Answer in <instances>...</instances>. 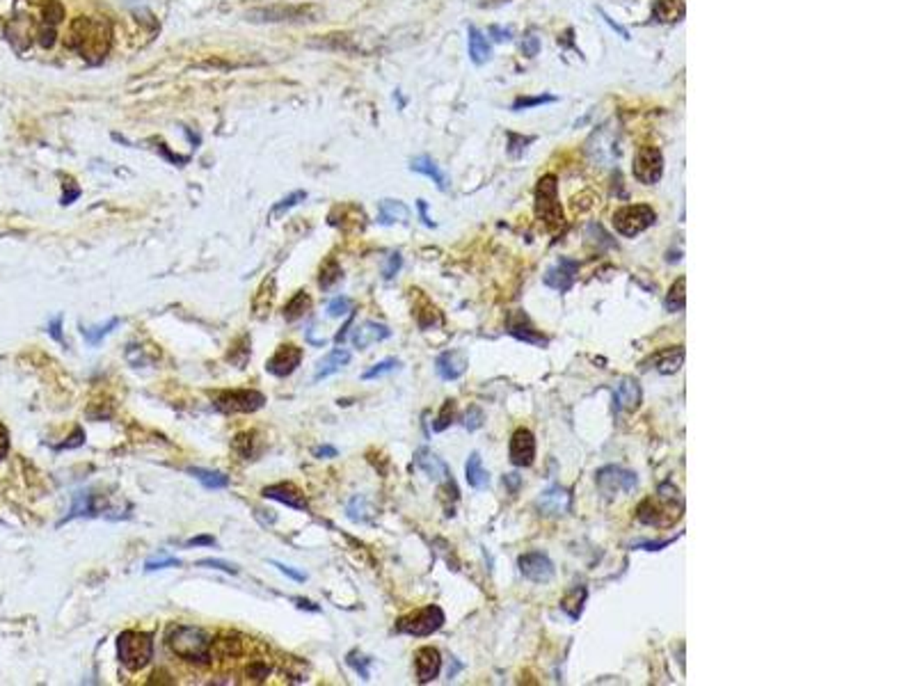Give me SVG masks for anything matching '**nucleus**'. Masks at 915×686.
Returning <instances> with one entry per match:
<instances>
[{
	"mask_svg": "<svg viewBox=\"0 0 915 686\" xmlns=\"http://www.w3.org/2000/svg\"><path fill=\"white\" fill-rule=\"evenodd\" d=\"M211 636L202 627H191V624H176L167 631V648H170L176 657L183 661H191L197 665L211 663Z\"/></svg>",
	"mask_w": 915,
	"mask_h": 686,
	"instance_id": "f257e3e1",
	"label": "nucleus"
},
{
	"mask_svg": "<svg viewBox=\"0 0 915 686\" xmlns=\"http://www.w3.org/2000/svg\"><path fill=\"white\" fill-rule=\"evenodd\" d=\"M117 657L131 673L147 668L154 659V636L135 629L122 631L117 636Z\"/></svg>",
	"mask_w": 915,
	"mask_h": 686,
	"instance_id": "f03ea898",
	"label": "nucleus"
},
{
	"mask_svg": "<svg viewBox=\"0 0 915 686\" xmlns=\"http://www.w3.org/2000/svg\"><path fill=\"white\" fill-rule=\"evenodd\" d=\"M680 510V492L673 485H661L657 499H648L639 505V520L652 526H671L678 522Z\"/></svg>",
	"mask_w": 915,
	"mask_h": 686,
	"instance_id": "7ed1b4c3",
	"label": "nucleus"
},
{
	"mask_svg": "<svg viewBox=\"0 0 915 686\" xmlns=\"http://www.w3.org/2000/svg\"><path fill=\"white\" fill-rule=\"evenodd\" d=\"M535 215L550 231H559L565 224L563 208L559 204V195H556V176L552 174L542 176L535 188Z\"/></svg>",
	"mask_w": 915,
	"mask_h": 686,
	"instance_id": "20e7f679",
	"label": "nucleus"
},
{
	"mask_svg": "<svg viewBox=\"0 0 915 686\" xmlns=\"http://www.w3.org/2000/svg\"><path fill=\"white\" fill-rule=\"evenodd\" d=\"M266 396L256 389H232V391H215L213 407L222 414H247L261 410Z\"/></svg>",
	"mask_w": 915,
	"mask_h": 686,
	"instance_id": "39448f33",
	"label": "nucleus"
},
{
	"mask_svg": "<svg viewBox=\"0 0 915 686\" xmlns=\"http://www.w3.org/2000/svg\"><path fill=\"white\" fill-rule=\"evenodd\" d=\"M444 624V611L440 606H424V609L414 611L410 615H403V618L396 622V629L401 634H410V636H431L437 629H442Z\"/></svg>",
	"mask_w": 915,
	"mask_h": 686,
	"instance_id": "423d86ee",
	"label": "nucleus"
},
{
	"mask_svg": "<svg viewBox=\"0 0 915 686\" xmlns=\"http://www.w3.org/2000/svg\"><path fill=\"white\" fill-rule=\"evenodd\" d=\"M652 222H654V211H652L650 206H645V204H639V206H625V208H620V211L613 215V227H615V231L623 234V236H627V238L639 236V234H641V231H645V229H648Z\"/></svg>",
	"mask_w": 915,
	"mask_h": 686,
	"instance_id": "0eeeda50",
	"label": "nucleus"
},
{
	"mask_svg": "<svg viewBox=\"0 0 915 686\" xmlns=\"http://www.w3.org/2000/svg\"><path fill=\"white\" fill-rule=\"evenodd\" d=\"M636 485H639V479H636V474H634V471H630V469H625V467H618V464L604 467V469L598 474V487H600V492H602L604 496H609V499H613V496H618V494H627V492H632Z\"/></svg>",
	"mask_w": 915,
	"mask_h": 686,
	"instance_id": "6e6552de",
	"label": "nucleus"
},
{
	"mask_svg": "<svg viewBox=\"0 0 915 686\" xmlns=\"http://www.w3.org/2000/svg\"><path fill=\"white\" fill-rule=\"evenodd\" d=\"M312 16V7H295V5H273L258 7L247 12V21L252 23H282V21H307Z\"/></svg>",
	"mask_w": 915,
	"mask_h": 686,
	"instance_id": "1a4fd4ad",
	"label": "nucleus"
},
{
	"mask_svg": "<svg viewBox=\"0 0 915 686\" xmlns=\"http://www.w3.org/2000/svg\"><path fill=\"white\" fill-rule=\"evenodd\" d=\"M664 158L661 152L654 147H643L634 158V176L645 185H654L661 178Z\"/></svg>",
	"mask_w": 915,
	"mask_h": 686,
	"instance_id": "9d476101",
	"label": "nucleus"
},
{
	"mask_svg": "<svg viewBox=\"0 0 915 686\" xmlns=\"http://www.w3.org/2000/svg\"><path fill=\"white\" fill-rule=\"evenodd\" d=\"M302 362V348L293 343H284L275 350V355L266 362V371L275 377H288Z\"/></svg>",
	"mask_w": 915,
	"mask_h": 686,
	"instance_id": "9b49d317",
	"label": "nucleus"
},
{
	"mask_svg": "<svg viewBox=\"0 0 915 686\" xmlns=\"http://www.w3.org/2000/svg\"><path fill=\"white\" fill-rule=\"evenodd\" d=\"M520 572L529 581L545 583L554 579V563L550 561V556H545L540 551H529L520 556Z\"/></svg>",
	"mask_w": 915,
	"mask_h": 686,
	"instance_id": "f8f14e48",
	"label": "nucleus"
},
{
	"mask_svg": "<svg viewBox=\"0 0 915 686\" xmlns=\"http://www.w3.org/2000/svg\"><path fill=\"white\" fill-rule=\"evenodd\" d=\"M261 494L266 496V499L280 501V503L288 505V508H293V510H309V501L305 499V494L297 490L293 483L268 485V487H263V490H261Z\"/></svg>",
	"mask_w": 915,
	"mask_h": 686,
	"instance_id": "ddd939ff",
	"label": "nucleus"
},
{
	"mask_svg": "<svg viewBox=\"0 0 915 686\" xmlns=\"http://www.w3.org/2000/svg\"><path fill=\"white\" fill-rule=\"evenodd\" d=\"M533 455H535L533 433L526 428H517L511 437V462L517 467H531Z\"/></svg>",
	"mask_w": 915,
	"mask_h": 686,
	"instance_id": "4468645a",
	"label": "nucleus"
},
{
	"mask_svg": "<svg viewBox=\"0 0 915 686\" xmlns=\"http://www.w3.org/2000/svg\"><path fill=\"white\" fill-rule=\"evenodd\" d=\"M568 508H570V492L563 490L561 485H552L538 499V510L545 517H563L568 513Z\"/></svg>",
	"mask_w": 915,
	"mask_h": 686,
	"instance_id": "2eb2a0df",
	"label": "nucleus"
},
{
	"mask_svg": "<svg viewBox=\"0 0 915 686\" xmlns=\"http://www.w3.org/2000/svg\"><path fill=\"white\" fill-rule=\"evenodd\" d=\"M576 270H579V263L572 261V258H561L559 263L552 265L545 275V284L554 288V291H568V288L574 284Z\"/></svg>",
	"mask_w": 915,
	"mask_h": 686,
	"instance_id": "dca6fc26",
	"label": "nucleus"
},
{
	"mask_svg": "<svg viewBox=\"0 0 915 686\" xmlns=\"http://www.w3.org/2000/svg\"><path fill=\"white\" fill-rule=\"evenodd\" d=\"M414 462H416V467L428 476L431 481H437V483H453L451 481V474H449V467H446L444 462H442V457L440 455H435L431 449H419L416 451V457H414Z\"/></svg>",
	"mask_w": 915,
	"mask_h": 686,
	"instance_id": "f3484780",
	"label": "nucleus"
},
{
	"mask_svg": "<svg viewBox=\"0 0 915 686\" xmlns=\"http://www.w3.org/2000/svg\"><path fill=\"white\" fill-rule=\"evenodd\" d=\"M390 336H392V330L387 325L375 323V321H364L362 325L355 327L353 345L357 348V350H366V348H369L371 343L385 341V339H390Z\"/></svg>",
	"mask_w": 915,
	"mask_h": 686,
	"instance_id": "a211bd4d",
	"label": "nucleus"
},
{
	"mask_svg": "<svg viewBox=\"0 0 915 686\" xmlns=\"http://www.w3.org/2000/svg\"><path fill=\"white\" fill-rule=\"evenodd\" d=\"M641 399H643L641 387L634 377H623V380H618V384L613 387V401L623 412H634L636 407L641 405Z\"/></svg>",
	"mask_w": 915,
	"mask_h": 686,
	"instance_id": "6ab92c4d",
	"label": "nucleus"
},
{
	"mask_svg": "<svg viewBox=\"0 0 915 686\" xmlns=\"http://www.w3.org/2000/svg\"><path fill=\"white\" fill-rule=\"evenodd\" d=\"M508 332L515 336V339L526 341V343H535V345L547 343V336L538 334V330L531 325V321L526 318L524 311H513L508 316Z\"/></svg>",
	"mask_w": 915,
	"mask_h": 686,
	"instance_id": "aec40b11",
	"label": "nucleus"
},
{
	"mask_svg": "<svg viewBox=\"0 0 915 686\" xmlns=\"http://www.w3.org/2000/svg\"><path fill=\"white\" fill-rule=\"evenodd\" d=\"M96 515H101V505L96 503V496L89 492V490H81V492L74 494L72 510H69V515H64L62 520L57 522V526H64L67 522L78 520V517H96Z\"/></svg>",
	"mask_w": 915,
	"mask_h": 686,
	"instance_id": "412c9836",
	"label": "nucleus"
},
{
	"mask_svg": "<svg viewBox=\"0 0 915 686\" xmlns=\"http://www.w3.org/2000/svg\"><path fill=\"white\" fill-rule=\"evenodd\" d=\"M414 663H416V678H419L421 684L435 680L437 675H440V668H442L440 650H437V648H421L419 652H416V661Z\"/></svg>",
	"mask_w": 915,
	"mask_h": 686,
	"instance_id": "4be33fe9",
	"label": "nucleus"
},
{
	"mask_svg": "<svg viewBox=\"0 0 915 686\" xmlns=\"http://www.w3.org/2000/svg\"><path fill=\"white\" fill-rule=\"evenodd\" d=\"M437 373L444 380H458L467 371V357L460 350H446L437 357Z\"/></svg>",
	"mask_w": 915,
	"mask_h": 686,
	"instance_id": "5701e85b",
	"label": "nucleus"
},
{
	"mask_svg": "<svg viewBox=\"0 0 915 686\" xmlns=\"http://www.w3.org/2000/svg\"><path fill=\"white\" fill-rule=\"evenodd\" d=\"M348 362H351V353H348L346 348H336V350H332L330 355H325L323 360L316 362L314 380L318 382V380H323V377H327V375L339 373Z\"/></svg>",
	"mask_w": 915,
	"mask_h": 686,
	"instance_id": "b1692460",
	"label": "nucleus"
},
{
	"mask_svg": "<svg viewBox=\"0 0 915 686\" xmlns=\"http://www.w3.org/2000/svg\"><path fill=\"white\" fill-rule=\"evenodd\" d=\"M309 311H312V297L305 291H297L291 300L286 302L284 318H286V323H295V321H300V318H305Z\"/></svg>",
	"mask_w": 915,
	"mask_h": 686,
	"instance_id": "393cba45",
	"label": "nucleus"
},
{
	"mask_svg": "<svg viewBox=\"0 0 915 686\" xmlns=\"http://www.w3.org/2000/svg\"><path fill=\"white\" fill-rule=\"evenodd\" d=\"M467 483H470L474 490H485V487L490 485V476H487L479 453H472L470 460H467Z\"/></svg>",
	"mask_w": 915,
	"mask_h": 686,
	"instance_id": "a878e982",
	"label": "nucleus"
},
{
	"mask_svg": "<svg viewBox=\"0 0 915 686\" xmlns=\"http://www.w3.org/2000/svg\"><path fill=\"white\" fill-rule=\"evenodd\" d=\"M380 224H394V222H407L410 220V211L403 202L396 200H385L380 202Z\"/></svg>",
	"mask_w": 915,
	"mask_h": 686,
	"instance_id": "bb28decb",
	"label": "nucleus"
},
{
	"mask_svg": "<svg viewBox=\"0 0 915 686\" xmlns=\"http://www.w3.org/2000/svg\"><path fill=\"white\" fill-rule=\"evenodd\" d=\"M188 474L195 476L206 490H225V487L229 485V476H225L222 471L202 469V467H188Z\"/></svg>",
	"mask_w": 915,
	"mask_h": 686,
	"instance_id": "cd10ccee",
	"label": "nucleus"
},
{
	"mask_svg": "<svg viewBox=\"0 0 915 686\" xmlns=\"http://www.w3.org/2000/svg\"><path fill=\"white\" fill-rule=\"evenodd\" d=\"M410 167H412L414 172L431 176L433 181L437 183V188H440V190H446V176H444V172L440 170V165H437V163L433 161V158H428V156H419V158H414Z\"/></svg>",
	"mask_w": 915,
	"mask_h": 686,
	"instance_id": "c85d7f7f",
	"label": "nucleus"
},
{
	"mask_svg": "<svg viewBox=\"0 0 915 686\" xmlns=\"http://www.w3.org/2000/svg\"><path fill=\"white\" fill-rule=\"evenodd\" d=\"M682 362H684V348H669V350H661L657 355V366L654 369L664 375H671L680 371Z\"/></svg>",
	"mask_w": 915,
	"mask_h": 686,
	"instance_id": "c756f323",
	"label": "nucleus"
},
{
	"mask_svg": "<svg viewBox=\"0 0 915 686\" xmlns=\"http://www.w3.org/2000/svg\"><path fill=\"white\" fill-rule=\"evenodd\" d=\"M586 600H589V588H586V585H576L574 590H570L568 595H565L561 606H563V611L568 613L572 620H579Z\"/></svg>",
	"mask_w": 915,
	"mask_h": 686,
	"instance_id": "7c9ffc66",
	"label": "nucleus"
},
{
	"mask_svg": "<svg viewBox=\"0 0 915 686\" xmlns=\"http://www.w3.org/2000/svg\"><path fill=\"white\" fill-rule=\"evenodd\" d=\"M343 280V270L341 265L334 261V258H327L325 265L321 268V275H318V286L323 291H332V288Z\"/></svg>",
	"mask_w": 915,
	"mask_h": 686,
	"instance_id": "2f4dec72",
	"label": "nucleus"
},
{
	"mask_svg": "<svg viewBox=\"0 0 915 686\" xmlns=\"http://www.w3.org/2000/svg\"><path fill=\"white\" fill-rule=\"evenodd\" d=\"M470 55L476 64H483L490 57V44H487V39L483 37L481 30L476 28H470Z\"/></svg>",
	"mask_w": 915,
	"mask_h": 686,
	"instance_id": "473e14b6",
	"label": "nucleus"
},
{
	"mask_svg": "<svg viewBox=\"0 0 915 686\" xmlns=\"http://www.w3.org/2000/svg\"><path fill=\"white\" fill-rule=\"evenodd\" d=\"M684 14V5L680 0H659L654 5V16H659V21H680Z\"/></svg>",
	"mask_w": 915,
	"mask_h": 686,
	"instance_id": "72a5a7b5",
	"label": "nucleus"
},
{
	"mask_svg": "<svg viewBox=\"0 0 915 686\" xmlns=\"http://www.w3.org/2000/svg\"><path fill=\"white\" fill-rule=\"evenodd\" d=\"M119 323H122V321H119V318H110V321H108L106 325H96V327H83L81 332H83L85 341H87L89 345H98V343H101V341L106 339L108 334H110V332L115 330V327H119Z\"/></svg>",
	"mask_w": 915,
	"mask_h": 686,
	"instance_id": "f704fd0d",
	"label": "nucleus"
},
{
	"mask_svg": "<svg viewBox=\"0 0 915 686\" xmlns=\"http://www.w3.org/2000/svg\"><path fill=\"white\" fill-rule=\"evenodd\" d=\"M346 510H348V517H351L353 522H369L373 517V508L369 505V501H366V496H362V494L353 496Z\"/></svg>",
	"mask_w": 915,
	"mask_h": 686,
	"instance_id": "c9c22d12",
	"label": "nucleus"
},
{
	"mask_svg": "<svg viewBox=\"0 0 915 686\" xmlns=\"http://www.w3.org/2000/svg\"><path fill=\"white\" fill-rule=\"evenodd\" d=\"M684 286H686L684 277H680V280L671 286V293L666 295V309L669 311H682L684 309V300H686Z\"/></svg>",
	"mask_w": 915,
	"mask_h": 686,
	"instance_id": "e433bc0d",
	"label": "nucleus"
},
{
	"mask_svg": "<svg viewBox=\"0 0 915 686\" xmlns=\"http://www.w3.org/2000/svg\"><path fill=\"white\" fill-rule=\"evenodd\" d=\"M254 444H256V433H241L234 440V451L241 457H245V460H250V457L256 455Z\"/></svg>",
	"mask_w": 915,
	"mask_h": 686,
	"instance_id": "4c0bfd02",
	"label": "nucleus"
},
{
	"mask_svg": "<svg viewBox=\"0 0 915 686\" xmlns=\"http://www.w3.org/2000/svg\"><path fill=\"white\" fill-rule=\"evenodd\" d=\"M227 360L229 362L234 360V364L238 366V369H243L245 362L250 360V343H247V336H241V339L234 343V348L227 355Z\"/></svg>",
	"mask_w": 915,
	"mask_h": 686,
	"instance_id": "58836bf2",
	"label": "nucleus"
},
{
	"mask_svg": "<svg viewBox=\"0 0 915 686\" xmlns=\"http://www.w3.org/2000/svg\"><path fill=\"white\" fill-rule=\"evenodd\" d=\"M453 421H455V401H446V403L442 405L440 414H437L435 423H433V430H435V433H442V430L449 428V425H451Z\"/></svg>",
	"mask_w": 915,
	"mask_h": 686,
	"instance_id": "ea45409f",
	"label": "nucleus"
},
{
	"mask_svg": "<svg viewBox=\"0 0 915 686\" xmlns=\"http://www.w3.org/2000/svg\"><path fill=\"white\" fill-rule=\"evenodd\" d=\"M396 369H401V362H399V360H385V362H380V364L371 366L369 371H364V373H362V380H375V377L387 375V373H392V371H396Z\"/></svg>",
	"mask_w": 915,
	"mask_h": 686,
	"instance_id": "a19ab883",
	"label": "nucleus"
},
{
	"mask_svg": "<svg viewBox=\"0 0 915 686\" xmlns=\"http://www.w3.org/2000/svg\"><path fill=\"white\" fill-rule=\"evenodd\" d=\"M305 200H307V193H305V190H295V193H291L288 197H284L282 202H277V204L273 206V213H271V215H273V217H280L282 213H286V211H288V208L297 206V204L305 202Z\"/></svg>",
	"mask_w": 915,
	"mask_h": 686,
	"instance_id": "79ce46f5",
	"label": "nucleus"
},
{
	"mask_svg": "<svg viewBox=\"0 0 915 686\" xmlns=\"http://www.w3.org/2000/svg\"><path fill=\"white\" fill-rule=\"evenodd\" d=\"M178 565H181V561L174 559V556L161 554V556H156V559H149L144 563V572H156V570H165V568H178Z\"/></svg>",
	"mask_w": 915,
	"mask_h": 686,
	"instance_id": "37998d69",
	"label": "nucleus"
},
{
	"mask_svg": "<svg viewBox=\"0 0 915 686\" xmlns=\"http://www.w3.org/2000/svg\"><path fill=\"white\" fill-rule=\"evenodd\" d=\"M351 311H353V300H351V297L339 295V297H334L330 304H327V314H330V318H341V316L351 314Z\"/></svg>",
	"mask_w": 915,
	"mask_h": 686,
	"instance_id": "c03bdc74",
	"label": "nucleus"
},
{
	"mask_svg": "<svg viewBox=\"0 0 915 686\" xmlns=\"http://www.w3.org/2000/svg\"><path fill=\"white\" fill-rule=\"evenodd\" d=\"M348 665H353V668L360 673V678L362 680H369V663H371V659L369 657H362L360 652L357 650H353L351 654H348Z\"/></svg>",
	"mask_w": 915,
	"mask_h": 686,
	"instance_id": "a18cd8bd",
	"label": "nucleus"
},
{
	"mask_svg": "<svg viewBox=\"0 0 915 686\" xmlns=\"http://www.w3.org/2000/svg\"><path fill=\"white\" fill-rule=\"evenodd\" d=\"M83 444H85V430L81 428V425H76L74 433L67 437V442L57 444L55 449H57V451H64V449H81Z\"/></svg>",
	"mask_w": 915,
	"mask_h": 686,
	"instance_id": "49530a36",
	"label": "nucleus"
},
{
	"mask_svg": "<svg viewBox=\"0 0 915 686\" xmlns=\"http://www.w3.org/2000/svg\"><path fill=\"white\" fill-rule=\"evenodd\" d=\"M200 568H213V570H222V572H227V574H238V568L236 565H232V563H227V561H217V559H202L200 563Z\"/></svg>",
	"mask_w": 915,
	"mask_h": 686,
	"instance_id": "de8ad7c7",
	"label": "nucleus"
},
{
	"mask_svg": "<svg viewBox=\"0 0 915 686\" xmlns=\"http://www.w3.org/2000/svg\"><path fill=\"white\" fill-rule=\"evenodd\" d=\"M481 423H483V412L479 410V407H470V412H467L465 428L467 430H476V428H481Z\"/></svg>",
	"mask_w": 915,
	"mask_h": 686,
	"instance_id": "09e8293b",
	"label": "nucleus"
},
{
	"mask_svg": "<svg viewBox=\"0 0 915 686\" xmlns=\"http://www.w3.org/2000/svg\"><path fill=\"white\" fill-rule=\"evenodd\" d=\"M46 332L51 334L57 343H64V336H62V314H57L53 321H48V330Z\"/></svg>",
	"mask_w": 915,
	"mask_h": 686,
	"instance_id": "8fccbe9b",
	"label": "nucleus"
},
{
	"mask_svg": "<svg viewBox=\"0 0 915 686\" xmlns=\"http://www.w3.org/2000/svg\"><path fill=\"white\" fill-rule=\"evenodd\" d=\"M273 565L277 570H280L282 574H286V576H291L293 581H307V574H302V572H297V570H293L291 565H284V563H280V561H273Z\"/></svg>",
	"mask_w": 915,
	"mask_h": 686,
	"instance_id": "3c124183",
	"label": "nucleus"
},
{
	"mask_svg": "<svg viewBox=\"0 0 915 686\" xmlns=\"http://www.w3.org/2000/svg\"><path fill=\"white\" fill-rule=\"evenodd\" d=\"M268 673H271V668H268V663H263V661H256V663L250 665V668H247V675H250V678H254V680H258V682H261L263 678H268Z\"/></svg>",
	"mask_w": 915,
	"mask_h": 686,
	"instance_id": "603ef678",
	"label": "nucleus"
},
{
	"mask_svg": "<svg viewBox=\"0 0 915 686\" xmlns=\"http://www.w3.org/2000/svg\"><path fill=\"white\" fill-rule=\"evenodd\" d=\"M522 51H524V55H538V51H540V39L538 37H526L524 39V44H522Z\"/></svg>",
	"mask_w": 915,
	"mask_h": 686,
	"instance_id": "864d4df0",
	"label": "nucleus"
},
{
	"mask_svg": "<svg viewBox=\"0 0 915 686\" xmlns=\"http://www.w3.org/2000/svg\"><path fill=\"white\" fill-rule=\"evenodd\" d=\"M401 254H392L390 256V263H387V268H385V280H392V277L401 270Z\"/></svg>",
	"mask_w": 915,
	"mask_h": 686,
	"instance_id": "5fc2aeb1",
	"label": "nucleus"
},
{
	"mask_svg": "<svg viewBox=\"0 0 915 686\" xmlns=\"http://www.w3.org/2000/svg\"><path fill=\"white\" fill-rule=\"evenodd\" d=\"M9 453V430L5 428V423L0 421V460H5Z\"/></svg>",
	"mask_w": 915,
	"mask_h": 686,
	"instance_id": "6e6d98bb",
	"label": "nucleus"
},
{
	"mask_svg": "<svg viewBox=\"0 0 915 686\" xmlns=\"http://www.w3.org/2000/svg\"><path fill=\"white\" fill-rule=\"evenodd\" d=\"M547 101H554L552 96H540V98H520V101L515 103V110H522V108H529V105H540V103H547Z\"/></svg>",
	"mask_w": 915,
	"mask_h": 686,
	"instance_id": "4d7b16f0",
	"label": "nucleus"
},
{
	"mask_svg": "<svg viewBox=\"0 0 915 686\" xmlns=\"http://www.w3.org/2000/svg\"><path fill=\"white\" fill-rule=\"evenodd\" d=\"M215 538L213 535H197V538H191L186 542V547H213Z\"/></svg>",
	"mask_w": 915,
	"mask_h": 686,
	"instance_id": "13d9d810",
	"label": "nucleus"
},
{
	"mask_svg": "<svg viewBox=\"0 0 915 686\" xmlns=\"http://www.w3.org/2000/svg\"><path fill=\"white\" fill-rule=\"evenodd\" d=\"M316 330H318V323L314 321L309 327H307V341H309L312 345H325V343H327V339H321V336H316Z\"/></svg>",
	"mask_w": 915,
	"mask_h": 686,
	"instance_id": "bf43d9fd",
	"label": "nucleus"
},
{
	"mask_svg": "<svg viewBox=\"0 0 915 686\" xmlns=\"http://www.w3.org/2000/svg\"><path fill=\"white\" fill-rule=\"evenodd\" d=\"M353 318H355V311H351V314H348V323H346V325L341 327V330L336 332V336H334V341L339 343V345H341V343L346 341V336H348V330H351V323H353Z\"/></svg>",
	"mask_w": 915,
	"mask_h": 686,
	"instance_id": "052dcab7",
	"label": "nucleus"
},
{
	"mask_svg": "<svg viewBox=\"0 0 915 686\" xmlns=\"http://www.w3.org/2000/svg\"><path fill=\"white\" fill-rule=\"evenodd\" d=\"M293 602H295V606H297V609H307V611H314V613H318V611H321V606H316L314 602L305 600V598H293Z\"/></svg>",
	"mask_w": 915,
	"mask_h": 686,
	"instance_id": "680f3d73",
	"label": "nucleus"
},
{
	"mask_svg": "<svg viewBox=\"0 0 915 686\" xmlns=\"http://www.w3.org/2000/svg\"><path fill=\"white\" fill-rule=\"evenodd\" d=\"M314 455L321 457V460H323V457H336V449H334V446H327L325 444V446H318V449H314Z\"/></svg>",
	"mask_w": 915,
	"mask_h": 686,
	"instance_id": "e2e57ef3",
	"label": "nucleus"
},
{
	"mask_svg": "<svg viewBox=\"0 0 915 686\" xmlns=\"http://www.w3.org/2000/svg\"><path fill=\"white\" fill-rule=\"evenodd\" d=\"M504 481H506V487H508V490H511L513 494H515L517 490H520V483H522V481H520V476H517V474H508Z\"/></svg>",
	"mask_w": 915,
	"mask_h": 686,
	"instance_id": "0e129e2a",
	"label": "nucleus"
},
{
	"mask_svg": "<svg viewBox=\"0 0 915 686\" xmlns=\"http://www.w3.org/2000/svg\"><path fill=\"white\" fill-rule=\"evenodd\" d=\"M419 211H421V217H424V222L428 224V227H433V220L428 217V211H426V202L424 200H419Z\"/></svg>",
	"mask_w": 915,
	"mask_h": 686,
	"instance_id": "69168bd1",
	"label": "nucleus"
},
{
	"mask_svg": "<svg viewBox=\"0 0 915 686\" xmlns=\"http://www.w3.org/2000/svg\"><path fill=\"white\" fill-rule=\"evenodd\" d=\"M122 5H126V7H137V5H142L144 0H119Z\"/></svg>",
	"mask_w": 915,
	"mask_h": 686,
	"instance_id": "338daca9",
	"label": "nucleus"
}]
</instances>
